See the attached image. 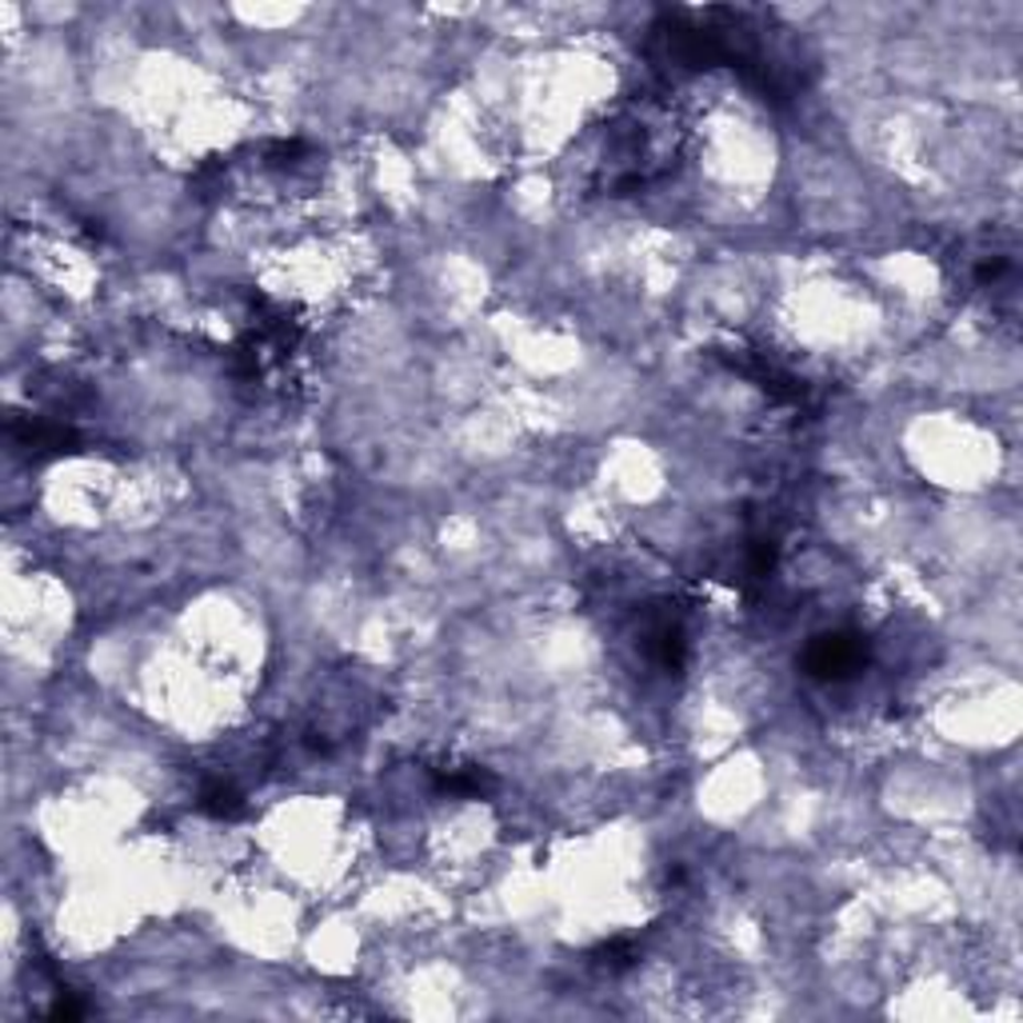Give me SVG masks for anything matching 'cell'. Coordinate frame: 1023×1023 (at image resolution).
Returning <instances> with one entry per match:
<instances>
[{
    "label": "cell",
    "mask_w": 1023,
    "mask_h": 1023,
    "mask_svg": "<svg viewBox=\"0 0 1023 1023\" xmlns=\"http://www.w3.org/2000/svg\"><path fill=\"white\" fill-rule=\"evenodd\" d=\"M868 660V644L855 632H831V636L811 639L808 656H804V668L816 676V680H848L863 668Z\"/></svg>",
    "instance_id": "obj_1"
},
{
    "label": "cell",
    "mask_w": 1023,
    "mask_h": 1023,
    "mask_svg": "<svg viewBox=\"0 0 1023 1023\" xmlns=\"http://www.w3.org/2000/svg\"><path fill=\"white\" fill-rule=\"evenodd\" d=\"M12 437L21 440L29 452H36V456H56V452H68L76 444L73 428L56 424V420H24V424L17 420Z\"/></svg>",
    "instance_id": "obj_2"
},
{
    "label": "cell",
    "mask_w": 1023,
    "mask_h": 1023,
    "mask_svg": "<svg viewBox=\"0 0 1023 1023\" xmlns=\"http://www.w3.org/2000/svg\"><path fill=\"white\" fill-rule=\"evenodd\" d=\"M196 808H201L204 816H213V820H236V816H245V799H240L236 788H228V784H208V788L201 792V799H196Z\"/></svg>",
    "instance_id": "obj_3"
},
{
    "label": "cell",
    "mask_w": 1023,
    "mask_h": 1023,
    "mask_svg": "<svg viewBox=\"0 0 1023 1023\" xmlns=\"http://www.w3.org/2000/svg\"><path fill=\"white\" fill-rule=\"evenodd\" d=\"M492 788V776L484 767H452V772H440V792H452V796H484Z\"/></svg>",
    "instance_id": "obj_4"
}]
</instances>
